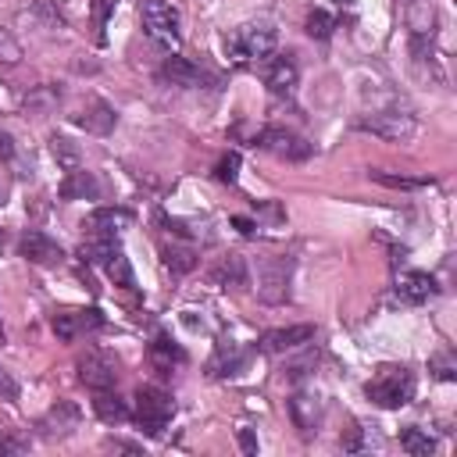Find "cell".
Listing matches in <instances>:
<instances>
[{
  "label": "cell",
  "mask_w": 457,
  "mask_h": 457,
  "mask_svg": "<svg viewBox=\"0 0 457 457\" xmlns=\"http://www.w3.org/2000/svg\"><path fill=\"white\" fill-rule=\"evenodd\" d=\"M275 43H278V36H275V29H271L268 21H246V25H239V29L225 39V54H228L236 64H250V61L271 57Z\"/></svg>",
  "instance_id": "1"
},
{
  "label": "cell",
  "mask_w": 457,
  "mask_h": 457,
  "mask_svg": "<svg viewBox=\"0 0 457 457\" xmlns=\"http://www.w3.org/2000/svg\"><path fill=\"white\" fill-rule=\"evenodd\" d=\"M364 393H368L371 403H378V407H386V411L403 407V403H411V396H414V375H411L403 364H382L378 375L364 386Z\"/></svg>",
  "instance_id": "2"
},
{
  "label": "cell",
  "mask_w": 457,
  "mask_h": 457,
  "mask_svg": "<svg viewBox=\"0 0 457 457\" xmlns=\"http://www.w3.org/2000/svg\"><path fill=\"white\" fill-rule=\"evenodd\" d=\"M171 414H175V400H171L161 386H139L132 418L139 421V428H143L146 436H161L164 425L171 421Z\"/></svg>",
  "instance_id": "3"
},
{
  "label": "cell",
  "mask_w": 457,
  "mask_h": 457,
  "mask_svg": "<svg viewBox=\"0 0 457 457\" xmlns=\"http://www.w3.org/2000/svg\"><path fill=\"white\" fill-rule=\"evenodd\" d=\"M139 18L154 43H164V46L179 43V11L168 0H143Z\"/></svg>",
  "instance_id": "4"
},
{
  "label": "cell",
  "mask_w": 457,
  "mask_h": 457,
  "mask_svg": "<svg viewBox=\"0 0 457 457\" xmlns=\"http://www.w3.org/2000/svg\"><path fill=\"white\" fill-rule=\"evenodd\" d=\"M257 146L268 150V154H275V157H282V161H307L311 157V143L300 139L296 132L282 129V125H268L257 136Z\"/></svg>",
  "instance_id": "5"
},
{
  "label": "cell",
  "mask_w": 457,
  "mask_h": 457,
  "mask_svg": "<svg viewBox=\"0 0 457 457\" xmlns=\"http://www.w3.org/2000/svg\"><path fill=\"white\" fill-rule=\"evenodd\" d=\"M18 253H21L29 264H43V268L64 261V250H61L46 232H39V228H25V232H21V239H18Z\"/></svg>",
  "instance_id": "6"
},
{
  "label": "cell",
  "mask_w": 457,
  "mask_h": 457,
  "mask_svg": "<svg viewBox=\"0 0 457 457\" xmlns=\"http://www.w3.org/2000/svg\"><path fill=\"white\" fill-rule=\"evenodd\" d=\"M361 129H368V132H375L382 139H396L400 143V139H411L418 125H414V118L407 111H378V114L364 118Z\"/></svg>",
  "instance_id": "7"
},
{
  "label": "cell",
  "mask_w": 457,
  "mask_h": 457,
  "mask_svg": "<svg viewBox=\"0 0 457 457\" xmlns=\"http://www.w3.org/2000/svg\"><path fill=\"white\" fill-rule=\"evenodd\" d=\"M161 79H168L171 86H186V89H200V86H211L214 82V75H207L200 64H193L189 57H179V54L164 57Z\"/></svg>",
  "instance_id": "8"
},
{
  "label": "cell",
  "mask_w": 457,
  "mask_h": 457,
  "mask_svg": "<svg viewBox=\"0 0 457 457\" xmlns=\"http://www.w3.org/2000/svg\"><path fill=\"white\" fill-rule=\"evenodd\" d=\"M289 257H282V253H275V257H268L264 264H261V296L268 300V303H278V300H286V289H289Z\"/></svg>",
  "instance_id": "9"
},
{
  "label": "cell",
  "mask_w": 457,
  "mask_h": 457,
  "mask_svg": "<svg viewBox=\"0 0 457 457\" xmlns=\"http://www.w3.org/2000/svg\"><path fill=\"white\" fill-rule=\"evenodd\" d=\"M79 378L96 393V389H114L118 382V364L107 353H86L79 357Z\"/></svg>",
  "instance_id": "10"
},
{
  "label": "cell",
  "mask_w": 457,
  "mask_h": 457,
  "mask_svg": "<svg viewBox=\"0 0 457 457\" xmlns=\"http://www.w3.org/2000/svg\"><path fill=\"white\" fill-rule=\"evenodd\" d=\"M314 339V325H289V328H271L261 336V350L264 353H286V350H296L303 343Z\"/></svg>",
  "instance_id": "11"
},
{
  "label": "cell",
  "mask_w": 457,
  "mask_h": 457,
  "mask_svg": "<svg viewBox=\"0 0 457 457\" xmlns=\"http://www.w3.org/2000/svg\"><path fill=\"white\" fill-rule=\"evenodd\" d=\"M396 296L403 303H425L428 296H436V278L428 271H403L396 278Z\"/></svg>",
  "instance_id": "12"
},
{
  "label": "cell",
  "mask_w": 457,
  "mask_h": 457,
  "mask_svg": "<svg viewBox=\"0 0 457 457\" xmlns=\"http://www.w3.org/2000/svg\"><path fill=\"white\" fill-rule=\"evenodd\" d=\"M264 86L271 93H289L296 86V64L293 57H264Z\"/></svg>",
  "instance_id": "13"
},
{
  "label": "cell",
  "mask_w": 457,
  "mask_h": 457,
  "mask_svg": "<svg viewBox=\"0 0 457 457\" xmlns=\"http://www.w3.org/2000/svg\"><path fill=\"white\" fill-rule=\"evenodd\" d=\"M75 121H79L86 132H93V136H107V132L114 129L118 114H114V107H111V104H104V100H89Z\"/></svg>",
  "instance_id": "14"
},
{
  "label": "cell",
  "mask_w": 457,
  "mask_h": 457,
  "mask_svg": "<svg viewBox=\"0 0 457 457\" xmlns=\"http://www.w3.org/2000/svg\"><path fill=\"white\" fill-rule=\"evenodd\" d=\"M289 418H293V425H296L303 436L318 432V418H321L318 396H311V393H296V396H289Z\"/></svg>",
  "instance_id": "15"
},
{
  "label": "cell",
  "mask_w": 457,
  "mask_h": 457,
  "mask_svg": "<svg viewBox=\"0 0 457 457\" xmlns=\"http://www.w3.org/2000/svg\"><path fill=\"white\" fill-rule=\"evenodd\" d=\"M129 221H132L129 211L100 207V211H93V214L86 218V228H89V236H118V228H125Z\"/></svg>",
  "instance_id": "16"
},
{
  "label": "cell",
  "mask_w": 457,
  "mask_h": 457,
  "mask_svg": "<svg viewBox=\"0 0 457 457\" xmlns=\"http://www.w3.org/2000/svg\"><path fill=\"white\" fill-rule=\"evenodd\" d=\"M93 411H96V418L107 421V425H118V421H129V418H132L129 403H125L118 393H111V389H96V396H93Z\"/></svg>",
  "instance_id": "17"
},
{
  "label": "cell",
  "mask_w": 457,
  "mask_h": 457,
  "mask_svg": "<svg viewBox=\"0 0 457 457\" xmlns=\"http://www.w3.org/2000/svg\"><path fill=\"white\" fill-rule=\"evenodd\" d=\"M246 361V353L236 346V343H218V350H214V357L207 361V375H214V378H221V375H236V368Z\"/></svg>",
  "instance_id": "18"
},
{
  "label": "cell",
  "mask_w": 457,
  "mask_h": 457,
  "mask_svg": "<svg viewBox=\"0 0 457 457\" xmlns=\"http://www.w3.org/2000/svg\"><path fill=\"white\" fill-rule=\"evenodd\" d=\"M211 278L218 282V286H232V289H239V286H246V264H243V257L239 253H228L214 271H211Z\"/></svg>",
  "instance_id": "19"
},
{
  "label": "cell",
  "mask_w": 457,
  "mask_h": 457,
  "mask_svg": "<svg viewBox=\"0 0 457 457\" xmlns=\"http://www.w3.org/2000/svg\"><path fill=\"white\" fill-rule=\"evenodd\" d=\"M57 100H61V89H57V86H36V89L25 93L21 107H25L29 114H50V111L57 107Z\"/></svg>",
  "instance_id": "20"
},
{
  "label": "cell",
  "mask_w": 457,
  "mask_h": 457,
  "mask_svg": "<svg viewBox=\"0 0 457 457\" xmlns=\"http://www.w3.org/2000/svg\"><path fill=\"white\" fill-rule=\"evenodd\" d=\"M61 196L64 200H79V196H96V179L86 168L68 171V179L61 182Z\"/></svg>",
  "instance_id": "21"
},
{
  "label": "cell",
  "mask_w": 457,
  "mask_h": 457,
  "mask_svg": "<svg viewBox=\"0 0 457 457\" xmlns=\"http://www.w3.org/2000/svg\"><path fill=\"white\" fill-rule=\"evenodd\" d=\"M407 25H411L414 36H432V29H436V7L428 0H411Z\"/></svg>",
  "instance_id": "22"
},
{
  "label": "cell",
  "mask_w": 457,
  "mask_h": 457,
  "mask_svg": "<svg viewBox=\"0 0 457 457\" xmlns=\"http://www.w3.org/2000/svg\"><path fill=\"white\" fill-rule=\"evenodd\" d=\"M150 361H154V368H157L161 375H168V371H171V364H179V361H182V350H179V346H171V339L157 336V339L150 343Z\"/></svg>",
  "instance_id": "23"
},
{
  "label": "cell",
  "mask_w": 457,
  "mask_h": 457,
  "mask_svg": "<svg viewBox=\"0 0 457 457\" xmlns=\"http://www.w3.org/2000/svg\"><path fill=\"white\" fill-rule=\"evenodd\" d=\"M104 271L114 278V286H125V289H132L136 286V275H132V264H129V257H125V250L118 246L107 261H104Z\"/></svg>",
  "instance_id": "24"
},
{
  "label": "cell",
  "mask_w": 457,
  "mask_h": 457,
  "mask_svg": "<svg viewBox=\"0 0 457 457\" xmlns=\"http://www.w3.org/2000/svg\"><path fill=\"white\" fill-rule=\"evenodd\" d=\"M64 421H68V425L79 421V411H75L71 403H57V407L43 418V436H64V432H71V428H64Z\"/></svg>",
  "instance_id": "25"
},
{
  "label": "cell",
  "mask_w": 457,
  "mask_h": 457,
  "mask_svg": "<svg viewBox=\"0 0 457 457\" xmlns=\"http://www.w3.org/2000/svg\"><path fill=\"white\" fill-rule=\"evenodd\" d=\"M161 257H164V268L175 271V275H186V271L196 268V253L189 246H164Z\"/></svg>",
  "instance_id": "26"
},
{
  "label": "cell",
  "mask_w": 457,
  "mask_h": 457,
  "mask_svg": "<svg viewBox=\"0 0 457 457\" xmlns=\"http://www.w3.org/2000/svg\"><path fill=\"white\" fill-rule=\"evenodd\" d=\"M400 446H403L411 457H428V453L436 450V439H432L428 432H421V428H403V432H400Z\"/></svg>",
  "instance_id": "27"
},
{
  "label": "cell",
  "mask_w": 457,
  "mask_h": 457,
  "mask_svg": "<svg viewBox=\"0 0 457 457\" xmlns=\"http://www.w3.org/2000/svg\"><path fill=\"white\" fill-rule=\"evenodd\" d=\"M332 29H336V21H332L328 11H311V14H307V36H311V39H328Z\"/></svg>",
  "instance_id": "28"
},
{
  "label": "cell",
  "mask_w": 457,
  "mask_h": 457,
  "mask_svg": "<svg viewBox=\"0 0 457 457\" xmlns=\"http://www.w3.org/2000/svg\"><path fill=\"white\" fill-rule=\"evenodd\" d=\"M50 150H54L57 164H64L68 171H75V168H79V150L71 146V139H64V136H54V139H50Z\"/></svg>",
  "instance_id": "29"
},
{
  "label": "cell",
  "mask_w": 457,
  "mask_h": 457,
  "mask_svg": "<svg viewBox=\"0 0 457 457\" xmlns=\"http://www.w3.org/2000/svg\"><path fill=\"white\" fill-rule=\"evenodd\" d=\"M375 182L382 186H393V189H418V186H428V179H407V175H386V171H371Z\"/></svg>",
  "instance_id": "30"
},
{
  "label": "cell",
  "mask_w": 457,
  "mask_h": 457,
  "mask_svg": "<svg viewBox=\"0 0 457 457\" xmlns=\"http://www.w3.org/2000/svg\"><path fill=\"white\" fill-rule=\"evenodd\" d=\"M214 175H218V182H236L239 179V154L232 150V154H225L221 161H218V168H214Z\"/></svg>",
  "instance_id": "31"
},
{
  "label": "cell",
  "mask_w": 457,
  "mask_h": 457,
  "mask_svg": "<svg viewBox=\"0 0 457 457\" xmlns=\"http://www.w3.org/2000/svg\"><path fill=\"white\" fill-rule=\"evenodd\" d=\"M54 332H57L61 339H75V336L82 332L79 314H57V318H54Z\"/></svg>",
  "instance_id": "32"
},
{
  "label": "cell",
  "mask_w": 457,
  "mask_h": 457,
  "mask_svg": "<svg viewBox=\"0 0 457 457\" xmlns=\"http://www.w3.org/2000/svg\"><path fill=\"white\" fill-rule=\"evenodd\" d=\"M18 57H21V46L7 32H0V61L4 64H18Z\"/></svg>",
  "instance_id": "33"
},
{
  "label": "cell",
  "mask_w": 457,
  "mask_h": 457,
  "mask_svg": "<svg viewBox=\"0 0 457 457\" xmlns=\"http://www.w3.org/2000/svg\"><path fill=\"white\" fill-rule=\"evenodd\" d=\"M432 371H436L439 378H453V361H450V353H439V357L432 361Z\"/></svg>",
  "instance_id": "34"
},
{
  "label": "cell",
  "mask_w": 457,
  "mask_h": 457,
  "mask_svg": "<svg viewBox=\"0 0 457 457\" xmlns=\"http://www.w3.org/2000/svg\"><path fill=\"white\" fill-rule=\"evenodd\" d=\"M111 7H114V0H93V18H96V29H104V21H107Z\"/></svg>",
  "instance_id": "35"
},
{
  "label": "cell",
  "mask_w": 457,
  "mask_h": 457,
  "mask_svg": "<svg viewBox=\"0 0 457 457\" xmlns=\"http://www.w3.org/2000/svg\"><path fill=\"white\" fill-rule=\"evenodd\" d=\"M29 443L25 439H11V436H0V453H21Z\"/></svg>",
  "instance_id": "36"
},
{
  "label": "cell",
  "mask_w": 457,
  "mask_h": 457,
  "mask_svg": "<svg viewBox=\"0 0 457 457\" xmlns=\"http://www.w3.org/2000/svg\"><path fill=\"white\" fill-rule=\"evenodd\" d=\"M239 446H243L246 453H257V439H253L250 428H239Z\"/></svg>",
  "instance_id": "37"
},
{
  "label": "cell",
  "mask_w": 457,
  "mask_h": 457,
  "mask_svg": "<svg viewBox=\"0 0 457 457\" xmlns=\"http://www.w3.org/2000/svg\"><path fill=\"white\" fill-rule=\"evenodd\" d=\"M0 393H4V396H18V386H14V378H11L4 368H0Z\"/></svg>",
  "instance_id": "38"
},
{
  "label": "cell",
  "mask_w": 457,
  "mask_h": 457,
  "mask_svg": "<svg viewBox=\"0 0 457 457\" xmlns=\"http://www.w3.org/2000/svg\"><path fill=\"white\" fill-rule=\"evenodd\" d=\"M107 450H121V453H139V446H136V443H125V439H111V443H107Z\"/></svg>",
  "instance_id": "39"
},
{
  "label": "cell",
  "mask_w": 457,
  "mask_h": 457,
  "mask_svg": "<svg viewBox=\"0 0 457 457\" xmlns=\"http://www.w3.org/2000/svg\"><path fill=\"white\" fill-rule=\"evenodd\" d=\"M232 225H236L243 236H253V221H250V218H232Z\"/></svg>",
  "instance_id": "40"
},
{
  "label": "cell",
  "mask_w": 457,
  "mask_h": 457,
  "mask_svg": "<svg viewBox=\"0 0 457 457\" xmlns=\"http://www.w3.org/2000/svg\"><path fill=\"white\" fill-rule=\"evenodd\" d=\"M0 246H4V232H0Z\"/></svg>",
  "instance_id": "41"
}]
</instances>
